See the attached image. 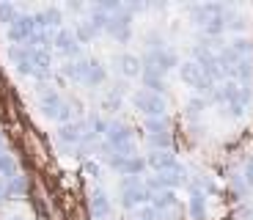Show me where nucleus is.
<instances>
[{
	"label": "nucleus",
	"instance_id": "obj_36",
	"mask_svg": "<svg viewBox=\"0 0 253 220\" xmlns=\"http://www.w3.org/2000/svg\"><path fill=\"white\" fill-rule=\"evenodd\" d=\"M242 179L248 182V187L253 190V157L245 160V165H242Z\"/></svg>",
	"mask_w": 253,
	"mask_h": 220
},
{
	"label": "nucleus",
	"instance_id": "obj_38",
	"mask_svg": "<svg viewBox=\"0 0 253 220\" xmlns=\"http://www.w3.org/2000/svg\"><path fill=\"white\" fill-rule=\"evenodd\" d=\"M119 102H121V91L116 88V91H110L108 99H105V107H119Z\"/></svg>",
	"mask_w": 253,
	"mask_h": 220
},
{
	"label": "nucleus",
	"instance_id": "obj_7",
	"mask_svg": "<svg viewBox=\"0 0 253 220\" xmlns=\"http://www.w3.org/2000/svg\"><path fill=\"white\" fill-rule=\"evenodd\" d=\"M108 165L119 171L121 176H143L149 171V163L140 154H113V157H108Z\"/></svg>",
	"mask_w": 253,
	"mask_h": 220
},
{
	"label": "nucleus",
	"instance_id": "obj_35",
	"mask_svg": "<svg viewBox=\"0 0 253 220\" xmlns=\"http://www.w3.org/2000/svg\"><path fill=\"white\" fill-rule=\"evenodd\" d=\"M231 190H234L240 198H245V195L251 193V187H248V182L242 179V174H234V176H231Z\"/></svg>",
	"mask_w": 253,
	"mask_h": 220
},
{
	"label": "nucleus",
	"instance_id": "obj_2",
	"mask_svg": "<svg viewBox=\"0 0 253 220\" xmlns=\"http://www.w3.org/2000/svg\"><path fill=\"white\" fill-rule=\"evenodd\" d=\"M119 204L126 212H135V209L152 204V193L146 187L143 176H124L119 182Z\"/></svg>",
	"mask_w": 253,
	"mask_h": 220
},
{
	"label": "nucleus",
	"instance_id": "obj_1",
	"mask_svg": "<svg viewBox=\"0 0 253 220\" xmlns=\"http://www.w3.org/2000/svg\"><path fill=\"white\" fill-rule=\"evenodd\" d=\"M8 61L14 63V69L19 75H31L36 80H47L52 75L50 69V52L33 50L28 44H11L8 47Z\"/></svg>",
	"mask_w": 253,
	"mask_h": 220
},
{
	"label": "nucleus",
	"instance_id": "obj_21",
	"mask_svg": "<svg viewBox=\"0 0 253 220\" xmlns=\"http://www.w3.org/2000/svg\"><path fill=\"white\" fill-rule=\"evenodd\" d=\"M143 130H146V138H149V135H163V132H171V121H168V116L143 119Z\"/></svg>",
	"mask_w": 253,
	"mask_h": 220
},
{
	"label": "nucleus",
	"instance_id": "obj_15",
	"mask_svg": "<svg viewBox=\"0 0 253 220\" xmlns=\"http://www.w3.org/2000/svg\"><path fill=\"white\" fill-rule=\"evenodd\" d=\"M91 66H94V58H72V61H63L61 63V75L85 86V77H88Z\"/></svg>",
	"mask_w": 253,
	"mask_h": 220
},
{
	"label": "nucleus",
	"instance_id": "obj_18",
	"mask_svg": "<svg viewBox=\"0 0 253 220\" xmlns=\"http://www.w3.org/2000/svg\"><path fill=\"white\" fill-rule=\"evenodd\" d=\"M146 163H149V171H152V174H165V171H171L173 165H179V160L173 157V151H149V154H146Z\"/></svg>",
	"mask_w": 253,
	"mask_h": 220
},
{
	"label": "nucleus",
	"instance_id": "obj_25",
	"mask_svg": "<svg viewBox=\"0 0 253 220\" xmlns=\"http://www.w3.org/2000/svg\"><path fill=\"white\" fill-rule=\"evenodd\" d=\"M105 80H108V69H105V63H102V61H96V58H94V66H91L88 77H85V86L96 88V86H102Z\"/></svg>",
	"mask_w": 253,
	"mask_h": 220
},
{
	"label": "nucleus",
	"instance_id": "obj_20",
	"mask_svg": "<svg viewBox=\"0 0 253 220\" xmlns=\"http://www.w3.org/2000/svg\"><path fill=\"white\" fill-rule=\"evenodd\" d=\"M146 146L152 151H173V132H163V135H149Z\"/></svg>",
	"mask_w": 253,
	"mask_h": 220
},
{
	"label": "nucleus",
	"instance_id": "obj_29",
	"mask_svg": "<svg viewBox=\"0 0 253 220\" xmlns=\"http://www.w3.org/2000/svg\"><path fill=\"white\" fill-rule=\"evenodd\" d=\"M14 174H19L14 157L8 154V151H0V176H3V179H8V176H14Z\"/></svg>",
	"mask_w": 253,
	"mask_h": 220
},
{
	"label": "nucleus",
	"instance_id": "obj_34",
	"mask_svg": "<svg viewBox=\"0 0 253 220\" xmlns=\"http://www.w3.org/2000/svg\"><path fill=\"white\" fill-rule=\"evenodd\" d=\"M165 42H163V33L152 31V33H146V52H154V50H163Z\"/></svg>",
	"mask_w": 253,
	"mask_h": 220
},
{
	"label": "nucleus",
	"instance_id": "obj_16",
	"mask_svg": "<svg viewBox=\"0 0 253 220\" xmlns=\"http://www.w3.org/2000/svg\"><path fill=\"white\" fill-rule=\"evenodd\" d=\"M113 66L119 69L121 77H140L143 75V58L132 55V52H119V55L113 58Z\"/></svg>",
	"mask_w": 253,
	"mask_h": 220
},
{
	"label": "nucleus",
	"instance_id": "obj_23",
	"mask_svg": "<svg viewBox=\"0 0 253 220\" xmlns=\"http://www.w3.org/2000/svg\"><path fill=\"white\" fill-rule=\"evenodd\" d=\"M85 124H88V132H94L96 138L105 140V135H108V127H110V119H105V116H99V113H91L88 119H85Z\"/></svg>",
	"mask_w": 253,
	"mask_h": 220
},
{
	"label": "nucleus",
	"instance_id": "obj_10",
	"mask_svg": "<svg viewBox=\"0 0 253 220\" xmlns=\"http://www.w3.org/2000/svg\"><path fill=\"white\" fill-rule=\"evenodd\" d=\"M52 47H55L58 55L63 58H80V39L75 36V28H61V31H55V42H52Z\"/></svg>",
	"mask_w": 253,
	"mask_h": 220
},
{
	"label": "nucleus",
	"instance_id": "obj_19",
	"mask_svg": "<svg viewBox=\"0 0 253 220\" xmlns=\"http://www.w3.org/2000/svg\"><path fill=\"white\" fill-rule=\"evenodd\" d=\"M140 80H143V88H149V91H154V94H163L165 91V75L160 69H154V66H143Z\"/></svg>",
	"mask_w": 253,
	"mask_h": 220
},
{
	"label": "nucleus",
	"instance_id": "obj_24",
	"mask_svg": "<svg viewBox=\"0 0 253 220\" xmlns=\"http://www.w3.org/2000/svg\"><path fill=\"white\" fill-rule=\"evenodd\" d=\"M228 50L234 52V55H240V58H251L253 55V42L248 36H234L231 42H228Z\"/></svg>",
	"mask_w": 253,
	"mask_h": 220
},
{
	"label": "nucleus",
	"instance_id": "obj_11",
	"mask_svg": "<svg viewBox=\"0 0 253 220\" xmlns=\"http://www.w3.org/2000/svg\"><path fill=\"white\" fill-rule=\"evenodd\" d=\"M36 96H39V105H42V110H44V116H47V119H52V116L58 113V107L63 105L61 91H58L55 86H50V83H39Z\"/></svg>",
	"mask_w": 253,
	"mask_h": 220
},
{
	"label": "nucleus",
	"instance_id": "obj_6",
	"mask_svg": "<svg viewBox=\"0 0 253 220\" xmlns=\"http://www.w3.org/2000/svg\"><path fill=\"white\" fill-rule=\"evenodd\" d=\"M33 33H39L36 28V19H33V11H22L11 25L6 28V36L11 44H28Z\"/></svg>",
	"mask_w": 253,
	"mask_h": 220
},
{
	"label": "nucleus",
	"instance_id": "obj_30",
	"mask_svg": "<svg viewBox=\"0 0 253 220\" xmlns=\"http://www.w3.org/2000/svg\"><path fill=\"white\" fill-rule=\"evenodd\" d=\"M6 182H8V190H11V198H17V195H25V193H28V182H25V176H22V174L8 176Z\"/></svg>",
	"mask_w": 253,
	"mask_h": 220
},
{
	"label": "nucleus",
	"instance_id": "obj_32",
	"mask_svg": "<svg viewBox=\"0 0 253 220\" xmlns=\"http://www.w3.org/2000/svg\"><path fill=\"white\" fill-rule=\"evenodd\" d=\"M207 96H193V99L187 102V116L190 119H198V116L204 113V107H207Z\"/></svg>",
	"mask_w": 253,
	"mask_h": 220
},
{
	"label": "nucleus",
	"instance_id": "obj_37",
	"mask_svg": "<svg viewBox=\"0 0 253 220\" xmlns=\"http://www.w3.org/2000/svg\"><path fill=\"white\" fill-rule=\"evenodd\" d=\"M3 201H11V190H8V182L0 176V204Z\"/></svg>",
	"mask_w": 253,
	"mask_h": 220
},
{
	"label": "nucleus",
	"instance_id": "obj_40",
	"mask_svg": "<svg viewBox=\"0 0 253 220\" xmlns=\"http://www.w3.org/2000/svg\"><path fill=\"white\" fill-rule=\"evenodd\" d=\"M0 151H6V140H3V135H0Z\"/></svg>",
	"mask_w": 253,
	"mask_h": 220
},
{
	"label": "nucleus",
	"instance_id": "obj_3",
	"mask_svg": "<svg viewBox=\"0 0 253 220\" xmlns=\"http://www.w3.org/2000/svg\"><path fill=\"white\" fill-rule=\"evenodd\" d=\"M132 105L135 110L146 116V119H160V116H168V99L163 94H154L149 88H135L132 91Z\"/></svg>",
	"mask_w": 253,
	"mask_h": 220
},
{
	"label": "nucleus",
	"instance_id": "obj_28",
	"mask_svg": "<svg viewBox=\"0 0 253 220\" xmlns=\"http://www.w3.org/2000/svg\"><path fill=\"white\" fill-rule=\"evenodd\" d=\"M19 14H22V11L17 8V3H8V0H3V3H0V22H3L6 28L11 25Z\"/></svg>",
	"mask_w": 253,
	"mask_h": 220
},
{
	"label": "nucleus",
	"instance_id": "obj_31",
	"mask_svg": "<svg viewBox=\"0 0 253 220\" xmlns=\"http://www.w3.org/2000/svg\"><path fill=\"white\" fill-rule=\"evenodd\" d=\"M88 19L96 25V31H108V25H110V14H105V11H99L96 6H91V11H88Z\"/></svg>",
	"mask_w": 253,
	"mask_h": 220
},
{
	"label": "nucleus",
	"instance_id": "obj_22",
	"mask_svg": "<svg viewBox=\"0 0 253 220\" xmlns=\"http://www.w3.org/2000/svg\"><path fill=\"white\" fill-rule=\"evenodd\" d=\"M96 33H99V31H96V25L91 22L88 17H85V19H77V22H75V36L80 39V44L91 42V39H94Z\"/></svg>",
	"mask_w": 253,
	"mask_h": 220
},
{
	"label": "nucleus",
	"instance_id": "obj_26",
	"mask_svg": "<svg viewBox=\"0 0 253 220\" xmlns=\"http://www.w3.org/2000/svg\"><path fill=\"white\" fill-rule=\"evenodd\" d=\"M173 190H160V193H152V207L157 209V212H165V209L173 207Z\"/></svg>",
	"mask_w": 253,
	"mask_h": 220
},
{
	"label": "nucleus",
	"instance_id": "obj_27",
	"mask_svg": "<svg viewBox=\"0 0 253 220\" xmlns=\"http://www.w3.org/2000/svg\"><path fill=\"white\" fill-rule=\"evenodd\" d=\"M44 11V22H47V28H55V31H61L63 28V11L58 6H47V8H42Z\"/></svg>",
	"mask_w": 253,
	"mask_h": 220
},
{
	"label": "nucleus",
	"instance_id": "obj_33",
	"mask_svg": "<svg viewBox=\"0 0 253 220\" xmlns=\"http://www.w3.org/2000/svg\"><path fill=\"white\" fill-rule=\"evenodd\" d=\"M157 209L152 207V204H146V207L135 209V212H129V220H157Z\"/></svg>",
	"mask_w": 253,
	"mask_h": 220
},
{
	"label": "nucleus",
	"instance_id": "obj_8",
	"mask_svg": "<svg viewBox=\"0 0 253 220\" xmlns=\"http://www.w3.org/2000/svg\"><path fill=\"white\" fill-rule=\"evenodd\" d=\"M143 66H154V69H160L163 75H168L171 69H179L182 61H179V55H176L173 47H163V50L146 52V55H143Z\"/></svg>",
	"mask_w": 253,
	"mask_h": 220
},
{
	"label": "nucleus",
	"instance_id": "obj_39",
	"mask_svg": "<svg viewBox=\"0 0 253 220\" xmlns=\"http://www.w3.org/2000/svg\"><path fill=\"white\" fill-rule=\"evenodd\" d=\"M83 165H85V171H88L91 176H99V174H102V168H99V165L94 163V160H85V163H83Z\"/></svg>",
	"mask_w": 253,
	"mask_h": 220
},
{
	"label": "nucleus",
	"instance_id": "obj_12",
	"mask_svg": "<svg viewBox=\"0 0 253 220\" xmlns=\"http://www.w3.org/2000/svg\"><path fill=\"white\" fill-rule=\"evenodd\" d=\"M88 209H91V215H94L96 220L110 218V215H113V198L108 195V190L91 187V193H88Z\"/></svg>",
	"mask_w": 253,
	"mask_h": 220
},
{
	"label": "nucleus",
	"instance_id": "obj_5",
	"mask_svg": "<svg viewBox=\"0 0 253 220\" xmlns=\"http://www.w3.org/2000/svg\"><path fill=\"white\" fill-rule=\"evenodd\" d=\"M179 77H182L190 88H196L198 96H204V94L209 96V94H212V88L217 86L212 77H207V72H204L193 58H190V61H182V66H179Z\"/></svg>",
	"mask_w": 253,
	"mask_h": 220
},
{
	"label": "nucleus",
	"instance_id": "obj_17",
	"mask_svg": "<svg viewBox=\"0 0 253 220\" xmlns=\"http://www.w3.org/2000/svg\"><path fill=\"white\" fill-rule=\"evenodd\" d=\"M223 11H228V8L220 6V3H196V6H190V8H187V14L193 17V22H196L198 28L207 25V19H209V17L223 14Z\"/></svg>",
	"mask_w": 253,
	"mask_h": 220
},
{
	"label": "nucleus",
	"instance_id": "obj_9",
	"mask_svg": "<svg viewBox=\"0 0 253 220\" xmlns=\"http://www.w3.org/2000/svg\"><path fill=\"white\" fill-rule=\"evenodd\" d=\"M85 132H88V124H85V119H75L69 121V124H58V132H55V140L63 146H80L83 140H85Z\"/></svg>",
	"mask_w": 253,
	"mask_h": 220
},
{
	"label": "nucleus",
	"instance_id": "obj_13",
	"mask_svg": "<svg viewBox=\"0 0 253 220\" xmlns=\"http://www.w3.org/2000/svg\"><path fill=\"white\" fill-rule=\"evenodd\" d=\"M207 198H209V195L198 187V182H190V187H187V212H190V220H207Z\"/></svg>",
	"mask_w": 253,
	"mask_h": 220
},
{
	"label": "nucleus",
	"instance_id": "obj_41",
	"mask_svg": "<svg viewBox=\"0 0 253 220\" xmlns=\"http://www.w3.org/2000/svg\"><path fill=\"white\" fill-rule=\"evenodd\" d=\"M8 220H22V218H17V215H11V218H8Z\"/></svg>",
	"mask_w": 253,
	"mask_h": 220
},
{
	"label": "nucleus",
	"instance_id": "obj_14",
	"mask_svg": "<svg viewBox=\"0 0 253 220\" xmlns=\"http://www.w3.org/2000/svg\"><path fill=\"white\" fill-rule=\"evenodd\" d=\"M105 33H110L116 42H129V36H132V14L126 11V8H121L119 14H113Z\"/></svg>",
	"mask_w": 253,
	"mask_h": 220
},
{
	"label": "nucleus",
	"instance_id": "obj_4",
	"mask_svg": "<svg viewBox=\"0 0 253 220\" xmlns=\"http://www.w3.org/2000/svg\"><path fill=\"white\" fill-rule=\"evenodd\" d=\"M105 143L116 151V154H138L135 151V135L129 130V124H124L121 119H110L108 135H105Z\"/></svg>",
	"mask_w": 253,
	"mask_h": 220
}]
</instances>
